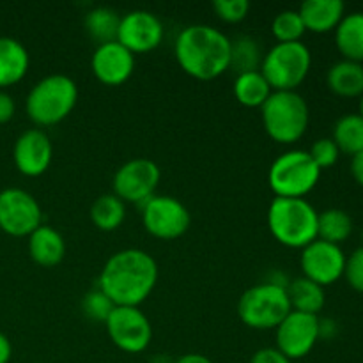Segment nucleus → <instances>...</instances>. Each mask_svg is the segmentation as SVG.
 <instances>
[{"label":"nucleus","mask_w":363,"mask_h":363,"mask_svg":"<svg viewBox=\"0 0 363 363\" xmlns=\"http://www.w3.org/2000/svg\"><path fill=\"white\" fill-rule=\"evenodd\" d=\"M158 282L155 257L140 248H124L110 255L98 279V287L116 307H140Z\"/></svg>","instance_id":"f257e3e1"},{"label":"nucleus","mask_w":363,"mask_h":363,"mask_svg":"<svg viewBox=\"0 0 363 363\" xmlns=\"http://www.w3.org/2000/svg\"><path fill=\"white\" fill-rule=\"evenodd\" d=\"M174 57L188 77L215 80L230 69V39L211 25H188L177 34Z\"/></svg>","instance_id":"f03ea898"},{"label":"nucleus","mask_w":363,"mask_h":363,"mask_svg":"<svg viewBox=\"0 0 363 363\" xmlns=\"http://www.w3.org/2000/svg\"><path fill=\"white\" fill-rule=\"evenodd\" d=\"M319 211L307 199L275 197L266 213V222L272 236L282 247H305L318 240Z\"/></svg>","instance_id":"7ed1b4c3"},{"label":"nucleus","mask_w":363,"mask_h":363,"mask_svg":"<svg viewBox=\"0 0 363 363\" xmlns=\"http://www.w3.org/2000/svg\"><path fill=\"white\" fill-rule=\"evenodd\" d=\"M78 101V85L67 74H48L35 82L25 99V112L38 128L55 126L69 117Z\"/></svg>","instance_id":"20e7f679"},{"label":"nucleus","mask_w":363,"mask_h":363,"mask_svg":"<svg viewBox=\"0 0 363 363\" xmlns=\"http://www.w3.org/2000/svg\"><path fill=\"white\" fill-rule=\"evenodd\" d=\"M264 131L272 140L291 145L301 140L311 124V108L298 91H273L261 106Z\"/></svg>","instance_id":"39448f33"},{"label":"nucleus","mask_w":363,"mask_h":363,"mask_svg":"<svg viewBox=\"0 0 363 363\" xmlns=\"http://www.w3.org/2000/svg\"><path fill=\"white\" fill-rule=\"evenodd\" d=\"M323 170L308 151L291 149L282 152L268 170V184L275 197L305 199L321 179Z\"/></svg>","instance_id":"423d86ee"},{"label":"nucleus","mask_w":363,"mask_h":363,"mask_svg":"<svg viewBox=\"0 0 363 363\" xmlns=\"http://www.w3.org/2000/svg\"><path fill=\"white\" fill-rule=\"evenodd\" d=\"M312 67V53L305 43H277L262 57L261 73L273 91H296Z\"/></svg>","instance_id":"0eeeda50"},{"label":"nucleus","mask_w":363,"mask_h":363,"mask_svg":"<svg viewBox=\"0 0 363 363\" xmlns=\"http://www.w3.org/2000/svg\"><path fill=\"white\" fill-rule=\"evenodd\" d=\"M291 311L287 287L272 282L250 287L238 301V315L252 330H277Z\"/></svg>","instance_id":"6e6552de"},{"label":"nucleus","mask_w":363,"mask_h":363,"mask_svg":"<svg viewBox=\"0 0 363 363\" xmlns=\"http://www.w3.org/2000/svg\"><path fill=\"white\" fill-rule=\"evenodd\" d=\"M142 223L156 240L174 241L188 233L191 215L179 199L172 195H152L142 204Z\"/></svg>","instance_id":"1a4fd4ad"},{"label":"nucleus","mask_w":363,"mask_h":363,"mask_svg":"<svg viewBox=\"0 0 363 363\" xmlns=\"http://www.w3.org/2000/svg\"><path fill=\"white\" fill-rule=\"evenodd\" d=\"M43 225V211L38 199L21 188L0 191V230L7 236H30Z\"/></svg>","instance_id":"9d476101"},{"label":"nucleus","mask_w":363,"mask_h":363,"mask_svg":"<svg viewBox=\"0 0 363 363\" xmlns=\"http://www.w3.org/2000/svg\"><path fill=\"white\" fill-rule=\"evenodd\" d=\"M105 326L113 346L128 354L144 353L152 340V325L140 307H116Z\"/></svg>","instance_id":"9b49d317"},{"label":"nucleus","mask_w":363,"mask_h":363,"mask_svg":"<svg viewBox=\"0 0 363 363\" xmlns=\"http://www.w3.org/2000/svg\"><path fill=\"white\" fill-rule=\"evenodd\" d=\"M162 170L152 160L133 158L123 163L113 174V195L124 204H144L145 201L156 195Z\"/></svg>","instance_id":"f8f14e48"},{"label":"nucleus","mask_w":363,"mask_h":363,"mask_svg":"<svg viewBox=\"0 0 363 363\" xmlns=\"http://www.w3.org/2000/svg\"><path fill=\"white\" fill-rule=\"evenodd\" d=\"M277 350L291 362L308 357L319 342V315L291 311L275 330Z\"/></svg>","instance_id":"ddd939ff"},{"label":"nucleus","mask_w":363,"mask_h":363,"mask_svg":"<svg viewBox=\"0 0 363 363\" xmlns=\"http://www.w3.org/2000/svg\"><path fill=\"white\" fill-rule=\"evenodd\" d=\"M344 266H346V254L339 245L315 240L301 250V273L305 279L312 280L321 287L339 282L344 277Z\"/></svg>","instance_id":"4468645a"},{"label":"nucleus","mask_w":363,"mask_h":363,"mask_svg":"<svg viewBox=\"0 0 363 363\" xmlns=\"http://www.w3.org/2000/svg\"><path fill=\"white\" fill-rule=\"evenodd\" d=\"M163 38H165V27L151 11L135 9L121 16L117 43L130 50L133 55L152 52L162 45Z\"/></svg>","instance_id":"2eb2a0df"},{"label":"nucleus","mask_w":363,"mask_h":363,"mask_svg":"<svg viewBox=\"0 0 363 363\" xmlns=\"http://www.w3.org/2000/svg\"><path fill=\"white\" fill-rule=\"evenodd\" d=\"M13 162L25 177H39L53 162V144L41 128L25 130L13 145Z\"/></svg>","instance_id":"dca6fc26"},{"label":"nucleus","mask_w":363,"mask_h":363,"mask_svg":"<svg viewBox=\"0 0 363 363\" xmlns=\"http://www.w3.org/2000/svg\"><path fill=\"white\" fill-rule=\"evenodd\" d=\"M91 69L96 80L108 87H119L135 71V55L117 41L96 46L91 57Z\"/></svg>","instance_id":"f3484780"},{"label":"nucleus","mask_w":363,"mask_h":363,"mask_svg":"<svg viewBox=\"0 0 363 363\" xmlns=\"http://www.w3.org/2000/svg\"><path fill=\"white\" fill-rule=\"evenodd\" d=\"M28 255L32 261L43 268H53L60 264L66 255V240L62 234L52 225H39L28 236Z\"/></svg>","instance_id":"a211bd4d"},{"label":"nucleus","mask_w":363,"mask_h":363,"mask_svg":"<svg viewBox=\"0 0 363 363\" xmlns=\"http://www.w3.org/2000/svg\"><path fill=\"white\" fill-rule=\"evenodd\" d=\"M28 67L30 55L23 43L9 35H0V91L20 84Z\"/></svg>","instance_id":"6ab92c4d"},{"label":"nucleus","mask_w":363,"mask_h":363,"mask_svg":"<svg viewBox=\"0 0 363 363\" xmlns=\"http://www.w3.org/2000/svg\"><path fill=\"white\" fill-rule=\"evenodd\" d=\"M305 30L314 34H328L337 28L346 14L342 0H307L298 9Z\"/></svg>","instance_id":"aec40b11"},{"label":"nucleus","mask_w":363,"mask_h":363,"mask_svg":"<svg viewBox=\"0 0 363 363\" xmlns=\"http://www.w3.org/2000/svg\"><path fill=\"white\" fill-rule=\"evenodd\" d=\"M326 85L339 98L353 99L363 96V64L339 60L326 73Z\"/></svg>","instance_id":"412c9836"},{"label":"nucleus","mask_w":363,"mask_h":363,"mask_svg":"<svg viewBox=\"0 0 363 363\" xmlns=\"http://www.w3.org/2000/svg\"><path fill=\"white\" fill-rule=\"evenodd\" d=\"M335 46L346 60L363 64V11L344 14L335 30Z\"/></svg>","instance_id":"4be33fe9"},{"label":"nucleus","mask_w":363,"mask_h":363,"mask_svg":"<svg viewBox=\"0 0 363 363\" xmlns=\"http://www.w3.org/2000/svg\"><path fill=\"white\" fill-rule=\"evenodd\" d=\"M287 296H289L291 308L296 312H303V314L319 315V312L326 305L325 287L318 286L305 277L291 280L287 286Z\"/></svg>","instance_id":"5701e85b"},{"label":"nucleus","mask_w":363,"mask_h":363,"mask_svg":"<svg viewBox=\"0 0 363 363\" xmlns=\"http://www.w3.org/2000/svg\"><path fill=\"white\" fill-rule=\"evenodd\" d=\"M272 92L273 89L269 87L268 80L262 77L261 71H248V73L236 74L233 94L240 105L247 106V108H261L268 101Z\"/></svg>","instance_id":"b1692460"},{"label":"nucleus","mask_w":363,"mask_h":363,"mask_svg":"<svg viewBox=\"0 0 363 363\" xmlns=\"http://www.w3.org/2000/svg\"><path fill=\"white\" fill-rule=\"evenodd\" d=\"M89 216L96 229L103 233H113L126 220V204L117 195L103 194L92 202Z\"/></svg>","instance_id":"393cba45"},{"label":"nucleus","mask_w":363,"mask_h":363,"mask_svg":"<svg viewBox=\"0 0 363 363\" xmlns=\"http://www.w3.org/2000/svg\"><path fill=\"white\" fill-rule=\"evenodd\" d=\"M354 223L347 211L340 208H330L319 213L318 218V240L332 245H342L353 234Z\"/></svg>","instance_id":"a878e982"},{"label":"nucleus","mask_w":363,"mask_h":363,"mask_svg":"<svg viewBox=\"0 0 363 363\" xmlns=\"http://www.w3.org/2000/svg\"><path fill=\"white\" fill-rule=\"evenodd\" d=\"M85 30L98 45L117 41L121 14L112 7H94L85 14Z\"/></svg>","instance_id":"bb28decb"},{"label":"nucleus","mask_w":363,"mask_h":363,"mask_svg":"<svg viewBox=\"0 0 363 363\" xmlns=\"http://www.w3.org/2000/svg\"><path fill=\"white\" fill-rule=\"evenodd\" d=\"M332 140L339 147L340 155L354 156L363 151V119L358 113H346L333 124Z\"/></svg>","instance_id":"cd10ccee"},{"label":"nucleus","mask_w":363,"mask_h":363,"mask_svg":"<svg viewBox=\"0 0 363 363\" xmlns=\"http://www.w3.org/2000/svg\"><path fill=\"white\" fill-rule=\"evenodd\" d=\"M261 45L252 35H238L230 39V69L238 74L259 71L262 64Z\"/></svg>","instance_id":"c85d7f7f"},{"label":"nucleus","mask_w":363,"mask_h":363,"mask_svg":"<svg viewBox=\"0 0 363 363\" xmlns=\"http://www.w3.org/2000/svg\"><path fill=\"white\" fill-rule=\"evenodd\" d=\"M305 25L298 9H286L277 14L272 21V34L277 43H296L301 41L305 34Z\"/></svg>","instance_id":"c756f323"},{"label":"nucleus","mask_w":363,"mask_h":363,"mask_svg":"<svg viewBox=\"0 0 363 363\" xmlns=\"http://www.w3.org/2000/svg\"><path fill=\"white\" fill-rule=\"evenodd\" d=\"M113 308H116V305L112 303V300H110L99 287L89 291V293L82 298V312H84L85 318L91 319V321L106 323V319L112 314Z\"/></svg>","instance_id":"7c9ffc66"},{"label":"nucleus","mask_w":363,"mask_h":363,"mask_svg":"<svg viewBox=\"0 0 363 363\" xmlns=\"http://www.w3.org/2000/svg\"><path fill=\"white\" fill-rule=\"evenodd\" d=\"M213 11L225 23H240L250 13L248 0H215Z\"/></svg>","instance_id":"2f4dec72"},{"label":"nucleus","mask_w":363,"mask_h":363,"mask_svg":"<svg viewBox=\"0 0 363 363\" xmlns=\"http://www.w3.org/2000/svg\"><path fill=\"white\" fill-rule=\"evenodd\" d=\"M308 155H311V158L314 160V163L321 170L333 167L340 158V151L339 147H337L335 142L332 140V137H325L315 140L314 144H312Z\"/></svg>","instance_id":"473e14b6"},{"label":"nucleus","mask_w":363,"mask_h":363,"mask_svg":"<svg viewBox=\"0 0 363 363\" xmlns=\"http://www.w3.org/2000/svg\"><path fill=\"white\" fill-rule=\"evenodd\" d=\"M344 279L351 289L363 293V247H358L351 252V255H346Z\"/></svg>","instance_id":"72a5a7b5"},{"label":"nucleus","mask_w":363,"mask_h":363,"mask_svg":"<svg viewBox=\"0 0 363 363\" xmlns=\"http://www.w3.org/2000/svg\"><path fill=\"white\" fill-rule=\"evenodd\" d=\"M250 363H293L277 347H262L252 354Z\"/></svg>","instance_id":"f704fd0d"},{"label":"nucleus","mask_w":363,"mask_h":363,"mask_svg":"<svg viewBox=\"0 0 363 363\" xmlns=\"http://www.w3.org/2000/svg\"><path fill=\"white\" fill-rule=\"evenodd\" d=\"M16 113V103L13 96L6 91H0V126L7 124Z\"/></svg>","instance_id":"c9c22d12"},{"label":"nucleus","mask_w":363,"mask_h":363,"mask_svg":"<svg viewBox=\"0 0 363 363\" xmlns=\"http://www.w3.org/2000/svg\"><path fill=\"white\" fill-rule=\"evenodd\" d=\"M339 335V323L332 318H319V340H333Z\"/></svg>","instance_id":"e433bc0d"},{"label":"nucleus","mask_w":363,"mask_h":363,"mask_svg":"<svg viewBox=\"0 0 363 363\" xmlns=\"http://www.w3.org/2000/svg\"><path fill=\"white\" fill-rule=\"evenodd\" d=\"M350 169H351V176H353V179L363 188V151L358 152V155L351 156Z\"/></svg>","instance_id":"4c0bfd02"},{"label":"nucleus","mask_w":363,"mask_h":363,"mask_svg":"<svg viewBox=\"0 0 363 363\" xmlns=\"http://www.w3.org/2000/svg\"><path fill=\"white\" fill-rule=\"evenodd\" d=\"M13 358V344L6 333L0 332V363H9Z\"/></svg>","instance_id":"58836bf2"},{"label":"nucleus","mask_w":363,"mask_h":363,"mask_svg":"<svg viewBox=\"0 0 363 363\" xmlns=\"http://www.w3.org/2000/svg\"><path fill=\"white\" fill-rule=\"evenodd\" d=\"M172 363H213V362L201 353H188V354H183V357H179L177 360H174Z\"/></svg>","instance_id":"ea45409f"},{"label":"nucleus","mask_w":363,"mask_h":363,"mask_svg":"<svg viewBox=\"0 0 363 363\" xmlns=\"http://www.w3.org/2000/svg\"><path fill=\"white\" fill-rule=\"evenodd\" d=\"M358 116L363 119V96L360 98V106H358Z\"/></svg>","instance_id":"a19ab883"},{"label":"nucleus","mask_w":363,"mask_h":363,"mask_svg":"<svg viewBox=\"0 0 363 363\" xmlns=\"http://www.w3.org/2000/svg\"><path fill=\"white\" fill-rule=\"evenodd\" d=\"M362 243H363V230H362ZM362 247H363V245H362Z\"/></svg>","instance_id":"79ce46f5"}]
</instances>
